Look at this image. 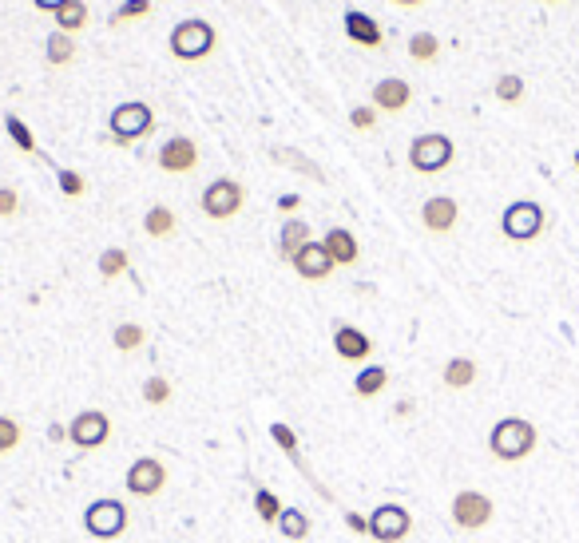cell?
Masks as SVG:
<instances>
[{
    "label": "cell",
    "instance_id": "obj_1",
    "mask_svg": "<svg viewBox=\"0 0 579 543\" xmlns=\"http://www.w3.org/2000/svg\"><path fill=\"white\" fill-rule=\"evenodd\" d=\"M536 440H540V432L532 420L504 417V420H496L489 432V453L496 460H504V464H516V460H528L536 453Z\"/></svg>",
    "mask_w": 579,
    "mask_h": 543
},
{
    "label": "cell",
    "instance_id": "obj_2",
    "mask_svg": "<svg viewBox=\"0 0 579 543\" xmlns=\"http://www.w3.org/2000/svg\"><path fill=\"white\" fill-rule=\"evenodd\" d=\"M218 36H215V24L210 21H199V16H191V21H179L171 29V56L175 60H207L210 52H215Z\"/></svg>",
    "mask_w": 579,
    "mask_h": 543
},
{
    "label": "cell",
    "instance_id": "obj_3",
    "mask_svg": "<svg viewBox=\"0 0 579 543\" xmlns=\"http://www.w3.org/2000/svg\"><path fill=\"white\" fill-rule=\"evenodd\" d=\"M544 226H548L544 207L532 202V199H516L500 218L504 238H512V242H536V238L544 234Z\"/></svg>",
    "mask_w": 579,
    "mask_h": 543
},
{
    "label": "cell",
    "instance_id": "obj_4",
    "mask_svg": "<svg viewBox=\"0 0 579 543\" xmlns=\"http://www.w3.org/2000/svg\"><path fill=\"white\" fill-rule=\"evenodd\" d=\"M453 155H456V147L448 135L429 132V135H417V140L409 143V167L421 171V174H437L453 163Z\"/></svg>",
    "mask_w": 579,
    "mask_h": 543
},
{
    "label": "cell",
    "instance_id": "obj_5",
    "mask_svg": "<svg viewBox=\"0 0 579 543\" xmlns=\"http://www.w3.org/2000/svg\"><path fill=\"white\" fill-rule=\"evenodd\" d=\"M107 127H112L115 143H135L155 127V112L143 104V99H132V104H119L115 112L107 115Z\"/></svg>",
    "mask_w": 579,
    "mask_h": 543
},
{
    "label": "cell",
    "instance_id": "obj_6",
    "mask_svg": "<svg viewBox=\"0 0 579 543\" xmlns=\"http://www.w3.org/2000/svg\"><path fill=\"white\" fill-rule=\"evenodd\" d=\"M127 523H132V512L119 500H96V504H88V512H84V528H88V536H96V539L123 536Z\"/></svg>",
    "mask_w": 579,
    "mask_h": 543
},
{
    "label": "cell",
    "instance_id": "obj_7",
    "mask_svg": "<svg viewBox=\"0 0 579 543\" xmlns=\"http://www.w3.org/2000/svg\"><path fill=\"white\" fill-rule=\"evenodd\" d=\"M492 500L484 492H473V488H464V492H456L453 496V523L456 528H464V531H481V528H489L492 523Z\"/></svg>",
    "mask_w": 579,
    "mask_h": 543
},
{
    "label": "cell",
    "instance_id": "obj_8",
    "mask_svg": "<svg viewBox=\"0 0 579 543\" xmlns=\"http://www.w3.org/2000/svg\"><path fill=\"white\" fill-rule=\"evenodd\" d=\"M107 437H112V420H107V412H99V409L76 412V417H72V425H68V440L76 448H84V453L107 445Z\"/></svg>",
    "mask_w": 579,
    "mask_h": 543
},
{
    "label": "cell",
    "instance_id": "obj_9",
    "mask_svg": "<svg viewBox=\"0 0 579 543\" xmlns=\"http://www.w3.org/2000/svg\"><path fill=\"white\" fill-rule=\"evenodd\" d=\"M413 531V515L401 504H381L377 512H370V536L377 543H401Z\"/></svg>",
    "mask_w": 579,
    "mask_h": 543
},
{
    "label": "cell",
    "instance_id": "obj_10",
    "mask_svg": "<svg viewBox=\"0 0 579 543\" xmlns=\"http://www.w3.org/2000/svg\"><path fill=\"white\" fill-rule=\"evenodd\" d=\"M243 210V187L234 179H215L210 187L203 191V215L215 218V223H226Z\"/></svg>",
    "mask_w": 579,
    "mask_h": 543
},
{
    "label": "cell",
    "instance_id": "obj_11",
    "mask_svg": "<svg viewBox=\"0 0 579 543\" xmlns=\"http://www.w3.org/2000/svg\"><path fill=\"white\" fill-rule=\"evenodd\" d=\"M123 484H127V492H132V496H140V500H151V496H159L163 484H167V468H163L155 456H140L132 468H127Z\"/></svg>",
    "mask_w": 579,
    "mask_h": 543
},
{
    "label": "cell",
    "instance_id": "obj_12",
    "mask_svg": "<svg viewBox=\"0 0 579 543\" xmlns=\"http://www.w3.org/2000/svg\"><path fill=\"white\" fill-rule=\"evenodd\" d=\"M199 167V147L187 140V135H171L167 143L159 147V171L167 174H191Z\"/></svg>",
    "mask_w": 579,
    "mask_h": 543
},
{
    "label": "cell",
    "instance_id": "obj_13",
    "mask_svg": "<svg viewBox=\"0 0 579 543\" xmlns=\"http://www.w3.org/2000/svg\"><path fill=\"white\" fill-rule=\"evenodd\" d=\"M294 270H298V278H306V282H326L337 266L321 242H306L298 254H294Z\"/></svg>",
    "mask_w": 579,
    "mask_h": 543
},
{
    "label": "cell",
    "instance_id": "obj_14",
    "mask_svg": "<svg viewBox=\"0 0 579 543\" xmlns=\"http://www.w3.org/2000/svg\"><path fill=\"white\" fill-rule=\"evenodd\" d=\"M456 218H461V207L448 195H433L421 207V223H425V230H433V234H448L456 226Z\"/></svg>",
    "mask_w": 579,
    "mask_h": 543
},
{
    "label": "cell",
    "instance_id": "obj_15",
    "mask_svg": "<svg viewBox=\"0 0 579 543\" xmlns=\"http://www.w3.org/2000/svg\"><path fill=\"white\" fill-rule=\"evenodd\" d=\"M409 99H413V88L405 84V80H397V76L373 84V107L377 112H405Z\"/></svg>",
    "mask_w": 579,
    "mask_h": 543
},
{
    "label": "cell",
    "instance_id": "obj_16",
    "mask_svg": "<svg viewBox=\"0 0 579 543\" xmlns=\"http://www.w3.org/2000/svg\"><path fill=\"white\" fill-rule=\"evenodd\" d=\"M345 36L353 44H362V48H381V44H385L377 21L370 13H357V8H349V13H345Z\"/></svg>",
    "mask_w": 579,
    "mask_h": 543
},
{
    "label": "cell",
    "instance_id": "obj_17",
    "mask_svg": "<svg viewBox=\"0 0 579 543\" xmlns=\"http://www.w3.org/2000/svg\"><path fill=\"white\" fill-rule=\"evenodd\" d=\"M334 349H337V357H345V361H365V357L373 353V342L357 326H337Z\"/></svg>",
    "mask_w": 579,
    "mask_h": 543
},
{
    "label": "cell",
    "instance_id": "obj_18",
    "mask_svg": "<svg viewBox=\"0 0 579 543\" xmlns=\"http://www.w3.org/2000/svg\"><path fill=\"white\" fill-rule=\"evenodd\" d=\"M321 246H326V254L334 258V266H353V262H357V254H362V246H357V238L349 234L345 226L326 230V238H321Z\"/></svg>",
    "mask_w": 579,
    "mask_h": 543
},
{
    "label": "cell",
    "instance_id": "obj_19",
    "mask_svg": "<svg viewBox=\"0 0 579 543\" xmlns=\"http://www.w3.org/2000/svg\"><path fill=\"white\" fill-rule=\"evenodd\" d=\"M306 242H314V234H310V226L302 223V218H290V223H282V234H278V254L294 262V254L302 250Z\"/></svg>",
    "mask_w": 579,
    "mask_h": 543
},
{
    "label": "cell",
    "instance_id": "obj_20",
    "mask_svg": "<svg viewBox=\"0 0 579 543\" xmlns=\"http://www.w3.org/2000/svg\"><path fill=\"white\" fill-rule=\"evenodd\" d=\"M440 381H445L448 389H473L476 361H473V357H453V361L445 365V373H440Z\"/></svg>",
    "mask_w": 579,
    "mask_h": 543
},
{
    "label": "cell",
    "instance_id": "obj_21",
    "mask_svg": "<svg viewBox=\"0 0 579 543\" xmlns=\"http://www.w3.org/2000/svg\"><path fill=\"white\" fill-rule=\"evenodd\" d=\"M385 385H389V369H385V365H365V369L353 377L357 397H377Z\"/></svg>",
    "mask_w": 579,
    "mask_h": 543
},
{
    "label": "cell",
    "instance_id": "obj_22",
    "mask_svg": "<svg viewBox=\"0 0 579 543\" xmlns=\"http://www.w3.org/2000/svg\"><path fill=\"white\" fill-rule=\"evenodd\" d=\"M278 531H282V539L302 543V539L310 536V515L302 512V508H282V515H278Z\"/></svg>",
    "mask_w": 579,
    "mask_h": 543
},
{
    "label": "cell",
    "instance_id": "obj_23",
    "mask_svg": "<svg viewBox=\"0 0 579 543\" xmlns=\"http://www.w3.org/2000/svg\"><path fill=\"white\" fill-rule=\"evenodd\" d=\"M84 24H88V4L84 0H68V4L56 13V32H64V36L80 32Z\"/></svg>",
    "mask_w": 579,
    "mask_h": 543
},
{
    "label": "cell",
    "instance_id": "obj_24",
    "mask_svg": "<svg viewBox=\"0 0 579 543\" xmlns=\"http://www.w3.org/2000/svg\"><path fill=\"white\" fill-rule=\"evenodd\" d=\"M143 230L151 238H167V234H175V210L171 207H151L143 215Z\"/></svg>",
    "mask_w": 579,
    "mask_h": 543
},
{
    "label": "cell",
    "instance_id": "obj_25",
    "mask_svg": "<svg viewBox=\"0 0 579 543\" xmlns=\"http://www.w3.org/2000/svg\"><path fill=\"white\" fill-rule=\"evenodd\" d=\"M127 266H132V258H127L123 246H107L104 254H99V278H119V274H127Z\"/></svg>",
    "mask_w": 579,
    "mask_h": 543
},
{
    "label": "cell",
    "instance_id": "obj_26",
    "mask_svg": "<svg viewBox=\"0 0 579 543\" xmlns=\"http://www.w3.org/2000/svg\"><path fill=\"white\" fill-rule=\"evenodd\" d=\"M409 56L417 60V64L437 60V56H440V40H437L433 32H413V36H409Z\"/></svg>",
    "mask_w": 579,
    "mask_h": 543
},
{
    "label": "cell",
    "instance_id": "obj_27",
    "mask_svg": "<svg viewBox=\"0 0 579 543\" xmlns=\"http://www.w3.org/2000/svg\"><path fill=\"white\" fill-rule=\"evenodd\" d=\"M112 342L119 353H135L143 342H147V329L143 326H135V321H123V326H115V334H112Z\"/></svg>",
    "mask_w": 579,
    "mask_h": 543
},
{
    "label": "cell",
    "instance_id": "obj_28",
    "mask_svg": "<svg viewBox=\"0 0 579 543\" xmlns=\"http://www.w3.org/2000/svg\"><path fill=\"white\" fill-rule=\"evenodd\" d=\"M44 56H48V64H72V56H76V44H72V36L52 32L48 44H44Z\"/></svg>",
    "mask_w": 579,
    "mask_h": 543
},
{
    "label": "cell",
    "instance_id": "obj_29",
    "mask_svg": "<svg viewBox=\"0 0 579 543\" xmlns=\"http://www.w3.org/2000/svg\"><path fill=\"white\" fill-rule=\"evenodd\" d=\"M254 512H259V520H262V523H278V515H282V500L270 492V488H259V492H254Z\"/></svg>",
    "mask_w": 579,
    "mask_h": 543
},
{
    "label": "cell",
    "instance_id": "obj_30",
    "mask_svg": "<svg viewBox=\"0 0 579 543\" xmlns=\"http://www.w3.org/2000/svg\"><path fill=\"white\" fill-rule=\"evenodd\" d=\"M4 132L13 135V143L21 147V151H29V155L36 151V135L29 132V123H24L21 115H4Z\"/></svg>",
    "mask_w": 579,
    "mask_h": 543
},
{
    "label": "cell",
    "instance_id": "obj_31",
    "mask_svg": "<svg viewBox=\"0 0 579 543\" xmlns=\"http://www.w3.org/2000/svg\"><path fill=\"white\" fill-rule=\"evenodd\" d=\"M496 99H500V104H520L524 99V80L520 76H500L496 80Z\"/></svg>",
    "mask_w": 579,
    "mask_h": 543
},
{
    "label": "cell",
    "instance_id": "obj_32",
    "mask_svg": "<svg viewBox=\"0 0 579 543\" xmlns=\"http://www.w3.org/2000/svg\"><path fill=\"white\" fill-rule=\"evenodd\" d=\"M143 401L147 404H167L171 401V381L167 377H147L143 381Z\"/></svg>",
    "mask_w": 579,
    "mask_h": 543
},
{
    "label": "cell",
    "instance_id": "obj_33",
    "mask_svg": "<svg viewBox=\"0 0 579 543\" xmlns=\"http://www.w3.org/2000/svg\"><path fill=\"white\" fill-rule=\"evenodd\" d=\"M21 437H24V432H21V425H16L13 417H0V456L13 453V448L21 445Z\"/></svg>",
    "mask_w": 579,
    "mask_h": 543
},
{
    "label": "cell",
    "instance_id": "obj_34",
    "mask_svg": "<svg viewBox=\"0 0 579 543\" xmlns=\"http://www.w3.org/2000/svg\"><path fill=\"white\" fill-rule=\"evenodd\" d=\"M151 13V0H123V4L115 8L112 24H123V21H140V16Z\"/></svg>",
    "mask_w": 579,
    "mask_h": 543
},
{
    "label": "cell",
    "instance_id": "obj_35",
    "mask_svg": "<svg viewBox=\"0 0 579 543\" xmlns=\"http://www.w3.org/2000/svg\"><path fill=\"white\" fill-rule=\"evenodd\" d=\"M270 437H274V445H282V453L298 456V437H294V428H290V425L274 420V425H270Z\"/></svg>",
    "mask_w": 579,
    "mask_h": 543
},
{
    "label": "cell",
    "instance_id": "obj_36",
    "mask_svg": "<svg viewBox=\"0 0 579 543\" xmlns=\"http://www.w3.org/2000/svg\"><path fill=\"white\" fill-rule=\"evenodd\" d=\"M349 123H353L357 132H370V127L377 123V107H373V104H362V107H353V112H349Z\"/></svg>",
    "mask_w": 579,
    "mask_h": 543
},
{
    "label": "cell",
    "instance_id": "obj_37",
    "mask_svg": "<svg viewBox=\"0 0 579 543\" xmlns=\"http://www.w3.org/2000/svg\"><path fill=\"white\" fill-rule=\"evenodd\" d=\"M60 191L68 199H80V195H84V174H80V171H60Z\"/></svg>",
    "mask_w": 579,
    "mask_h": 543
},
{
    "label": "cell",
    "instance_id": "obj_38",
    "mask_svg": "<svg viewBox=\"0 0 579 543\" xmlns=\"http://www.w3.org/2000/svg\"><path fill=\"white\" fill-rule=\"evenodd\" d=\"M16 207H21V199H16L13 187H0V218H13Z\"/></svg>",
    "mask_w": 579,
    "mask_h": 543
},
{
    "label": "cell",
    "instance_id": "obj_39",
    "mask_svg": "<svg viewBox=\"0 0 579 543\" xmlns=\"http://www.w3.org/2000/svg\"><path fill=\"white\" fill-rule=\"evenodd\" d=\"M345 523L357 531V536H370V520L365 515H357V512H345Z\"/></svg>",
    "mask_w": 579,
    "mask_h": 543
},
{
    "label": "cell",
    "instance_id": "obj_40",
    "mask_svg": "<svg viewBox=\"0 0 579 543\" xmlns=\"http://www.w3.org/2000/svg\"><path fill=\"white\" fill-rule=\"evenodd\" d=\"M36 8H44V13H60L64 4H68V0H32Z\"/></svg>",
    "mask_w": 579,
    "mask_h": 543
},
{
    "label": "cell",
    "instance_id": "obj_41",
    "mask_svg": "<svg viewBox=\"0 0 579 543\" xmlns=\"http://www.w3.org/2000/svg\"><path fill=\"white\" fill-rule=\"evenodd\" d=\"M298 202H302L298 195H282V199H278V210H294V207H298Z\"/></svg>",
    "mask_w": 579,
    "mask_h": 543
},
{
    "label": "cell",
    "instance_id": "obj_42",
    "mask_svg": "<svg viewBox=\"0 0 579 543\" xmlns=\"http://www.w3.org/2000/svg\"><path fill=\"white\" fill-rule=\"evenodd\" d=\"M48 440H56V445H60V440H68V428H60V425H52V428H48Z\"/></svg>",
    "mask_w": 579,
    "mask_h": 543
},
{
    "label": "cell",
    "instance_id": "obj_43",
    "mask_svg": "<svg viewBox=\"0 0 579 543\" xmlns=\"http://www.w3.org/2000/svg\"><path fill=\"white\" fill-rule=\"evenodd\" d=\"M393 412H397V417H409V412H413V401H401V404H397V409H393Z\"/></svg>",
    "mask_w": 579,
    "mask_h": 543
},
{
    "label": "cell",
    "instance_id": "obj_44",
    "mask_svg": "<svg viewBox=\"0 0 579 543\" xmlns=\"http://www.w3.org/2000/svg\"><path fill=\"white\" fill-rule=\"evenodd\" d=\"M393 4H405V8H413V4H421V0H393Z\"/></svg>",
    "mask_w": 579,
    "mask_h": 543
},
{
    "label": "cell",
    "instance_id": "obj_45",
    "mask_svg": "<svg viewBox=\"0 0 579 543\" xmlns=\"http://www.w3.org/2000/svg\"><path fill=\"white\" fill-rule=\"evenodd\" d=\"M544 4H559V0H544Z\"/></svg>",
    "mask_w": 579,
    "mask_h": 543
},
{
    "label": "cell",
    "instance_id": "obj_46",
    "mask_svg": "<svg viewBox=\"0 0 579 543\" xmlns=\"http://www.w3.org/2000/svg\"><path fill=\"white\" fill-rule=\"evenodd\" d=\"M575 167H579V155H575Z\"/></svg>",
    "mask_w": 579,
    "mask_h": 543
}]
</instances>
